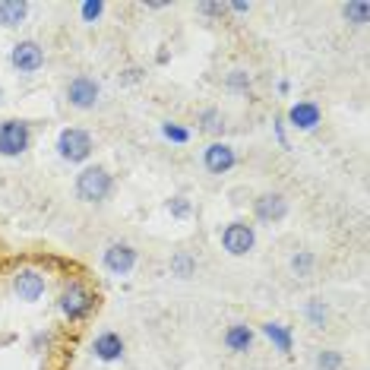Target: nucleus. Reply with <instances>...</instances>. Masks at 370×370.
<instances>
[{"label": "nucleus", "mask_w": 370, "mask_h": 370, "mask_svg": "<svg viewBox=\"0 0 370 370\" xmlns=\"http://www.w3.org/2000/svg\"><path fill=\"white\" fill-rule=\"evenodd\" d=\"M111 190H114V181H111V174L101 165H89L76 177V196L83 203H105Z\"/></svg>", "instance_id": "1"}, {"label": "nucleus", "mask_w": 370, "mask_h": 370, "mask_svg": "<svg viewBox=\"0 0 370 370\" xmlns=\"http://www.w3.org/2000/svg\"><path fill=\"white\" fill-rule=\"evenodd\" d=\"M57 152H61L64 161H86L92 155V136L86 130L66 127L61 136H57Z\"/></svg>", "instance_id": "2"}, {"label": "nucleus", "mask_w": 370, "mask_h": 370, "mask_svg": "<svg viewBox=\"0 0 370 370\" xmlns=\"http://www.w3.org/2000/svg\"><path fill=\"white\" fill-rule=\"evenodd\" d=\"M95 307V298L83 285H66L61 291V314L66 320H86Z\"/></svg>", "instance_id": "3"}, {"label": "nucleus", "mask_w": 370, "mask_h": 370, "mask_svg": "<svg viewBox=\"0 0 370 370\" xmlns=\"http://www.w3.org/2000/svg\"><path fill=\"white\" fill-rule=\"evenodd\" d=\"M32 143L29 124L22 121H4L0 124V155H22Z\"/></svg>", "instance_id": "4"}, {"label": "nucleus", "mask_w": 370, "mask_h": 370, "mask_svg": "<svg viewBox=\"0 0 370 370\" xmlns=\"http://www.w3.org/2000/svg\"><path fill=\"white\" fill-rule=\"evenodd\" d=\"M99 95H101V86L92 76H73L66 83V101L79 111H89L99 105Z\"/></svg>", "instance_id": "5"}, {"label": "nucleus", "mask_w": 370, "mask_h": 370, "mask_svg": "<svg viewBox=\"0 0 370 370\" xmlns=\"http://www.w3.org/2000/svg\"><path fill=\"white\" fill-rule=\"evenodd\" d=\"M254 244H256L254 228L244 225V221H231V225H228L225 231H221V247H225L231 256L250 254V250H254Z\"/></svg>", "instance_id": "6"}, {"label": "nucleus", "mask_w": 370, "mask_h": 370, "mask_svg": "<svg viewBox=\"0 0 370 370\" xmlns=\"http://www.w3.org/2000/svg\"><path fill=\"white\" fill-rule=\"evenodd\" d=\"M10 64L16 66L19 73H39L41 70V64H44V51H41V44L39 41H19V44H13V51H10Z\"/></svg>", "instance_id": "7"}, {"label": "nucleus", "mask_w": 370, "mask_h": 370, "mask_svg": "<svg viewBox=\"0 0 370 370\" xmlns=\"http://www.w3.org/2000/svg\"><path fill=\"white\" fill-rule=\"evenodd\" d=\"M101 263H105V269L111 276H127L133 266H136V250L130 244H108Z\"/></svg>", "instance_id": "8"}, {"label": "nucleus", "mask_w": 370, "mask_h": 370, "mask_svg": "<svg viewBox=\"0 0 370 370\" xmlns=\"http://www.w3.org/2000/svg\"><path fill=\"white\" fill-rule=\"evenodd\" d=\"M254 216L263 221V225H276L288 216V199L282 194H263L254 203Z\"/></svg>", "instance_id": "9"}, {"label": "nucleus", "mask_w": 370, "mask_h": 370, "mask_svg": "<svg viewBox=\"0 0 370 370\" xmlns=\"http://www.w3.org/2000/svg\"><path fill=\"white\" fill-rule=\"evenodd\" d=\"M234 161H238V155H234V149L228 143H212L209 149L203 152V165L209 174H225L234 168Z\"/></svg>", "instance_id": "10"}, {"label": "nucleus", "mask_w": 370, "mask_h": 370, "mask_svg": "<svg viewBox=\"0 0 370 370\" xmlns=\"http://www.w3.org/2000/svg\"><path fill=\"white\" fill-rule=\"evenodd\" d=\"M13 291L19 294V301H39L44 294V276L35 269H19L13 279Z\"/></svg>", "instance_id": "11"}, {"label": "nucleus", "mask_w": 370, "mask_h": 370, "mask_svg": "<svg viewBox=\"0 0 370 370\" xmlns=\"http://www.w3.org/2000/svg\"><path fill=\"white\" fill-rule=\"evenodd\" d=\"M92 354L99 361H121L124 358V339L117 332H101L92 342Z\"/></svg>", "instance_id": "12"}, {"label": "nucleus", "mask_w": 370, "mask_h": 370, "mask_svg": "<svg viewBox=\"0 0 370 370\" xmlns=\"http://www.w3.org/2000/svg\"><path fill=\"white\" fill-rule=\"evenodd\" d=\"M288 121L298 130H314L320 124V105L316 101H298V105L288 111Z\"/></svg>", "instance_id": "13"}, {"label": "nucleus", "mask_w": 370, "mask_h": 370, "mask_svg": "<svg viewBox=\"0 0 370 370\" xmlns=\"http://www.w3.org/2000/svg\"><path fill=\"white\" fill-rule=\"evenodd\" d=\"M225 349L228 351H234V354H244V351H250V345H254V332H250L247 323H234V326H228L225 332Z\"/></svg>", "instance_id": "14"}, {"label": "nucleus", "mask_w": 370, "mask_h": 370, "mask_svg": "<svg viewBox=\"0 0 370 370\" xmlns=\"http://www.w3.org/2000/svg\"><path fill=\"white\" fill-rule=\"evenodd\" d=\"M26 13H29V4H22V0H0V26L4 29L22 26Z\"/></svg>", "instance_id": "15"}, {"label": "nucleus", "mask_w": 370, "mask_h": 370, "mask_svg": "<svg viewBox=\"0 0 370 370\" xmlns=\"http://www.w3.org/2000/svg\"><path fill=\"white\" fill-rule=\"evenodd\" d=\"M263 332H266V339H269V342L276 345L282 354L291 351V332H288V326H282V323H266Z\"/></svg>", "instance_id": "16"}, {"label": "nucleus", "mask_w": 370, "mask_h": 370, "mask_svg": "<svg viewBox=\"0 0 370 370\" xmlns=\"http://www.w3.org/2000/svg\"><path fill=\"white\" fill-rule=\"evenodd\" d=\"M342 16L349 22H354V26H364L367 16H370V4H364V0H361V4H345L342 6Z\"/></svg>", "instance_id": "17"}, {"label": "nucleus", "mask_w": 370, "mask_h": 370, "mask_svg": "<svg viewBox=\"0 0 370 370\" xmlns=\"http://www.w3.org/2000/svg\"><path fill=\"white\" fill-rule=\"evenodd\" d=\"M194 269H196V263H194V256H187V254H177L171 260V272L174 276H181V279L194 276Z\"/></svg>", "instance_id": "18"}, {"label": "nucleus", "mask_w": 370, "mask_h": 370, "mask_svg": "<svg viewBox=\"0 0 370 370\" xmlns=\"http://www.w3.org/2000/svg\"><path fill=\"white\" fill-rule=\"evenodd\" d=\"M307 320L314 323L316 329L326 326V307H323V301H310L307 304Z\"/></svg>", "instance_id": "19"}, {"label": "nucleus", "mask_w": 370, "mask_h": 370, "mask_svg": "<svg viewBox=\"0 0 370 370\" xmlns=\"http://www.w3.org/2000/svg\"><path fill=\"white\" fill-rule=\"evenodd\" d=\"M228 89H234V92H247V89H250V73L231 70V73H228Z\"/></svg>", "instance_id": "20"}, {"label": "nucleus", "mask_w": 370, "mask_h": 370, "mask_svg": "<svg viewBox=\"0 0 370 370\" xmlns=\"http://www.w3.org/2000/svg\"><path fill=\"white\" fill-rule=\"evenodd\" d=\"M161 133H165L168 139H174V143H187V139H190V133L184 130V127H177V124H165Z\"/></svg>", "instance_id": "21"}, {"label": "nucleus", "mask_w": 370, "mask_h": 370, "mask_svg": "<svg viewBox=\"0 0 370 370\" xmlns=\"http://www.w3.org/2000/svg\"><path fill=\"white\" fill-rule=\"evenodd\" d=\"M339 364H342V358H339L336 351H323L320 358H316V367L320 370H336Z\"/></svg>", "instance_id": "22"}, {"label": "nucleus", "mask_w": 370, "mask_h": 370, "mask_svg": "<svg viewBox=\"0 0 370 370\" xmlns=\"http://www.w3.org/2000/svg\"><path fill=\"white\" fill-rule=\"evenodd\" d=\"M310 266H314V256H310V254H298V256L291 260V269L298 272V276H307Z\"/></svg>", "instance_id": "23"}, {"label": "nucleus", "mask_w": 370, "mask_h": 370, "mask_svg": "<svg viewBox=\"0 0 370 370\" xmlns=\"http://www.w3.org/2000/svg\"><path fill=\"white\" fill-rule=\"evenodd\" d=\"M79 13H83L86 22H95L101 13H105V4H83V10H79Z\"/></svg>", "instance_id": "24"}, {"label": "nucleus", "mask_w": 370, "mask_h": 370, "mask_svg": "<svg viewBox=\"0 0 370 370\" xmlns=\"http://www.w3.org/2000/svg\"><path fill=\"white\" fill-rule=\"evenodd\" d=\"M203 130H212V133H216V130H221V114H219V111H203Z\"/></svg>", "instance_id": "25"}, {"label": "nucleus", "mask_w": 370, "mask_h": 370, "mask_svg": "<svg viewBox=\"0 0 370 370\" xmlns=\"http://www.w3.org/2000/svg\"><path fill=\"white\" fill-rule=\"evenodd\" d=\"M171 212H174L177 219L190 216V203H187V196H174V199H171Z\"/></svg>", "instance_id": "26"}, {"label": "nucleus", "mask_w": 370, "mask_h": 370, "mask_svg": "<svg viewBox=\"0 0 370 370\" xmlns=\"http://www.w3.org/2000/svg\"><path fill=\"white\" fill-rule=\"evenodd\" d=\"M234 13H250V4H231Z\"/></svg>", "instance_id": "27"}, {"label": "nucleus", "mask_w": 370, "mask_h": 370, "mask_svg": "<svg viewBox=\"0 0 370 370\" xmlns=\"http://www.w3.org/2000/svg\"><path fill=\"white\" fill-rule=\"evenodd\" d=\"M0 99H4V92H0Z\"/></svg>", "instance_id": "28"}]
</instances>
